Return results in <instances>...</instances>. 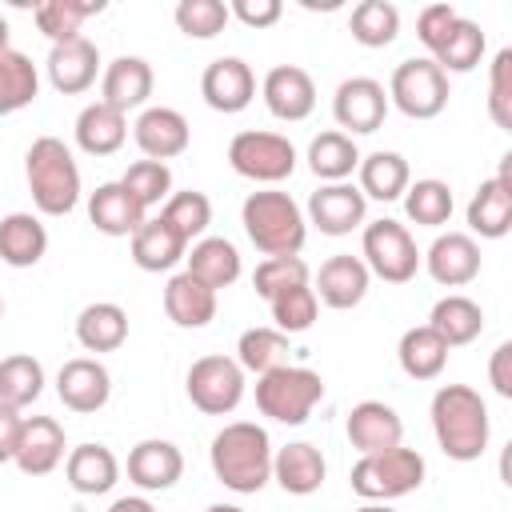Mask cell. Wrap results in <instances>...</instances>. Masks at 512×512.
I'll list each match as a JSON object with an SVG mask.
<instances>
[{
    "label": "cell",
    "instance_id": "f5cc1de1",
    "mask_svg": "<svg viewBox=\"0 0 512 512\" xmlns=\"http://www.w3.org/2000/svg\"><path fill=\"white\" fill-rule=\"evenodd\" d=\"M280 12H284L280 0H232V8H228V16H236L248 28H272L280 20Z\"/></svg>",
    "mask_w": 512,
    "mask_h": 512
},
{
    "label": "cell",
    "instance_id": "bcb514c9",
    "mask_svg": "<svg viewBox=\"0 0 512 512\" xmlns=\"http://www.w3.org/2000/svg\"><path fill=\"white\" fill-rule=\"evenodd\" d=\"M268 308H272L276 332L292 336V332H308V328L316 324V308H320V300H316V292H312L308 284H296V288L276 292V296L268 300Z\"/></svg>",
    "mask_w": 512,
    "mask_h": 512
},
{
    "label": "cell",
    "instance_id": "9f6ffc18",
    "mask_svg": "<svg viewBox=\"0 0 512 512\" xmlns=\"http://www.w3.org/2000/svg\"><path fill=\"white\" fill-rule=\"evenodd\" d=\"M108 512H156V508H152L144 496H120V500H116Z\"/></svg>",
    "mask_w": 512,
    "mask_h": 512
},
{
    "label": "cell",
    "instance_id": "e0dca14e",
    "mask_svg": "<svg viewBox=\"0 0 512 512\" xmlns=\"http://www.w3.org/2000/svg\"><path fill=\"white\" fill-rule=\"evenodd\" d=\"M44 68H48V80H52L56 92H64V96H80V92H88V88L96 84L100 52H96V44H92L88 36H72V40L52 44Z\"/></svg>",
    "mask_w": 512,
    "mask_h": 512
},
{
    "label": "cell",
    "instance_id": "9a60e30c",
    "mask_svg": "<svg viewBox=\"0 0 512 512\" xmlns=\"http://www.w3.org/2000/svg\"><path fill=\"white\" fill-rule=\"evenodd\" d=\"M428 264V276L440 288H464L480 276V244L468 232H444L432 240V248L420 256Z\"/></svg>",
    "mask_w": 512,
    "mask_h": 512
},
{
    "label": "cell",
    "instance_id": "8d00e7d4",
    "mask_svg": "<svg viewBox=\"0 0 512 512\" xmlns=\"http://www.w3.org/2000/svg\"><path fill=\"white\" fill-rule=\"evenodd\" d=\"M356 164H360V148H356V140L348 136V132H320L312 144H308V168L320 176V180H328V184H340V180H348L352 172H356Z\"/></svg>",
    "mask_w": 512,
    "mask_h": 512
},
{
    "label": "cell",
    "instance_id": "f907efd6",
    "mask_svg": "<svg viewBox=\"0 0 512 512\" xmlns=\"http://www.w3.org/2000/svg\"><path fill=\"white\" fill-rule=\"evenodd\" d=\"M488 116L496 128H512V48H500L488 68Z\"/></svg>",
    "mask_w": 512,
    "mask_h": 512
},
{
    "label": "cell",
    "instance_id": "3957f363",
    "mask_svg": "<svg viewBox=\"0 0 512 512\" xmlns=\"http://www.w3.org/2000/svg\"><path fill=\"white\" fill-rule=\"evenodd\" d=\"M24 180H28L32 204L44 216H68L80 204V168L72 160V148L60 136L32 140L24 156Z\"/></svg>",
    "mask_w": 512,
    "mask_h": 512
},
{
    "label": "cell",
    "instance_id": "6da1fadb",
    "mask_svg": "<svg viewBox=\"0 0 512 512\" xmlns=\"http://www.w3.org/2000/svg\"><path fill=\"white\" fill-rule=\"evenodd\" d=\"M208 460H212V472L224 488L240 492V496H252L260 492L268 480H272V440L260 424L252 420H232L224 424L216 436H212V448H208Z\"/></svg>",
    "mask_w": 512,
    "mask_h": 512
},
{
    "label": "cell",
    "instance_id": "7402d4cb",
    "mask_svg": "<svg viewBox=\"0 0 512 512\" xmlns=\"http://www.w3.org/2000/svg\"><path fill=\"white\" fill-rule=\"evenodd\" d=\"M368 280H372V272L364 268V260L340 252V256H328V260L320 264L312 292H316L320 304L344 312V308H356V304L368 296Z\"/></svg>",
    "mask_w": 512,
    "mask_h": 512
},
{
    "label": "cell",
    "instance_id": "816d5d0a",
    "mask_svg": "<svg viewBox=\"0 0 512 512\" xmlns=\"http://www.w3.org/2000/svg\"><path fill=\"white\" fill-rule=\"evenodd\" d=\"M456 8L452 4H428V8H420V16H416V36H420V44L428 48V52H436L440 44H444V36L452 32V24H456Z\"/></svg>",
    "mask_w": 512,
    "mask_h": 512
},
{
    "label": "cell",
    "instance_id": "8992f818",
    "mask_svg": "<svg viewBox=\"0 0 512 512\" xmlns=\"http://www.w3.org/2000/svg\"><path fill=\"white\" fill-rule=\"evenodd\" d=\"M352 492L360 500H396V496H408L424 484V456L416 448H392V452H376V456H360L352 464V476H348Z\"/></svg>",
    "mask_w": 512,
    "mask_h": 512
},
{
    "label": "cell",
    "instance_id": "44dd1931",
    "mask_svg": "<svg viewBox=\"0 0 512 512\" xmlns=\"http://www.w3.org/2000/svg\"><path fill=\"white\" fill-rule=\"evenodd\" d=\"M132 136H136L144 160H160V164H164V160H172V156H180V152L188 148L192 128H188V120H184L176 108L156 104V108H144V112L136 116Z\"/></svg>",
    "mask_w": 512,
    "mask_h": 512
},
{
    "label": "cell",
    "instance_id": "c3c4849f",
    "mask_svg": "<svg viewBox=\"0 0 512 512\" xmlns=\"http://www.w3.org/2000/svg\"><path fill=\"white\" fill-rule=\"evenodd\" d=\"M228 20H232L228 16V4H220V0H180L176 4V28L184 36H192V40L220 36Z\"/></svg>",
    "mask_w": 512,
    "mask_h": 512
},
{
    "label": "cell",
    "instance_id": "ffe728a7",
    "mask_svg": "<svg viewBox=\"0 0 512 512\" xmlns=\"http://www.w3.org/2000/svg\"><path fill=\"white\" fill-rule=\"evenodd\" d=\"M64 428L52 416H24L20 424V440H16V456L12 464L24 476H48L60 460H64Z\"/></svg>",
    "mask_w": 512,
    "mask_h": 512
},
{
    "label": "cell",
    "instance_id": "ab89813d",
    "mask_svg": "<svg viewBox=\"0 0 512 512\" xmlns=\"http://www.w3.org/2000/svg\"><path fill=\"white\" fill-rule=\"evenodd\" d=\"M100 12H104V0H40V4L32 8L36 28H40L52 44L80 36V24H84L88 16H100Z\"/></svg>",
    "mask_w": 512,
    "mask_h": 512
},
{
    "label": "cell",
    "instance_id": "7dc6e473",
    "mask_svg": "<svg viewBox=\"0 0 512 512\" xmlns=\"http://www.w3.org/2000/svg\"><path fill=\"white\" fill-rule=\"evenodd\" d=\"M120 184L140 200L144 212L152 204H164L172 196V172L160 160H136V164H128V172L120 176Z\"/></svg>",
    "mask_w": 512,
    "mask_h": 512
},
{
    "label": "cell",
    "instance_id": "484cf974",
    "mask_svg": "<svg viewBox=\"0 0 512 512\" xmlns=\"http://www.w3.org/2000/svg\"><path fill=\"white\" fill-rule=\"evenodd\" d=\"M324 472H328V464H324L320 448H312V444H304V440L284 444V448L272 456V480H276L288 496H312V492H320Z\"/></svg>",
    "mask_w": 512,
    "mask_h": 512
},
{
    "label": "cell",
    "instance_id": "d6986e66",
    "mask_svg": "<svg viewBox=\"0 0 512 512\" xmlns=\"http://www.w3.org/2000/svg\"><path fill=\"white\" fill-rule=\"evenodd\" d=\"M348 440L360 456H376V452H392L404 440V420L396 416V408H388L384 400H360L348 412Z\"/></svg>",
    "mask_w": 512,
    "mask_h": 512
},
{
    "label": "cell",
    "instance_id": "f6af8a7d",
    "mask_svg": "<svg viewBox=\"0 0 512 512\" xmlns=\"http://www.w3.org/2000/svg\"><path fill=\"white\" fill-rule=\"evenodd\" d=\"M188 244L196 240V236H204L208 232V224H212V200L204 196V192H196V188H188V192H172L168 200H164V212H160Z\"/></svg>",
    "mask_w": 512,
    "mask_h": 512
},
{
    "label": "cell",
    "instance_id": "f546056e",
    "mask_svg": "<svg viewBox=\"0 0 512 512\" xmlns=\"http://www.w3.org/2000/svg\"><path fill=\"white\" fill-rule=\"evenodd\" d=\"M48 252V228L32 212H8L0 220V260L8 268H32Z\"/></svg>",
    "mask_w": 512,
    "mask_h": 512
},
{
    "label": "cell",
    "instance_id": "680465c9",
    "mask_svg": "<svg viewBox=\"0 0 512 512\" xmlns=\"http://www.w3.org/2000/svg\"><path fill=\"white\" fill-rule=\"evenodd\" d=\"M208 512H244V508H236V504H212Z\"/></svg>",
    "mask_w": 512,
    "mask_h": 512
},
{
    "label": "cell",
    "instance_id": "7c38bea8",
    "mask_svg": "<svg viewBox=\"0 0 512 512\" xmlns=\"http://www.w3.org/2000/svg\"><path fill=\"white\" fill-rule=\"evenodd\" d=\"M468 228L484 240H500L512 228V152L500 156V172L484 180L468 200Z\"/></svg>",
    "mask_w": 512,
    "mask_h": 512
},
{
    "label": "cell",
    "instance_id": "8fae6325",
    "mask_svg": "<svg viewBox=\"0 0 512 512\" xmlns=\"http://www.w3.org/2000/svg\"><path fill=\"white\" fill-rule=\"evenodd\" d=\"M332 116H336V124L348 128L352 136L376 132V128L384 124V116H388V92H384V84L372 80V76H352V80H344V84L336 88V96H332Z\"/></svg>",
    "mask_w": 512,
    "mask_h": 512
},
{
    "label": "cell",
    "instance_id": "cb8c5ba5",
    "mask_svg": "<svg viewBox=\"0 0 512 512\" xmlns=\"http://www.w3.org/2000/svg\"><path fill=\"white\" fill-rule=\"evenodd\" d=\"M184 476V456L172 440H140L128 452V480L144 492H168Z\"/></svg>",
    "mask_w": 512,
    "mask_h": 512
},
{
    "label": "cell",
    "instance_id": "681fc988",
    "mask_svg": "<svg viewBox=\"0 0 512 512\" xmlns=\"http://www.w3.org/2000/svg\"><path fill=\"white\" fill-rule=\"evenodd\" d=\"M296 284H308V264H304L300 256H268V260H260L256 272H252V288H256V296H264V300H272L276 292L296 288Z\"/></svg>",
    "mask_w": 512,
    "mask_h": 512
},
{
    "label": "cell",
    "instance_id": "9c48e42d",
    "mask_svg": "<svg viewBox=\"0 0 512 512\" xmlns=\"http://www.w3.org/2000/svg\"><path fill=\"white\" fill-rule=\"evenodd\" d=\"M364 268L384 284H408L420 268V248L412 232L396 220H372L364 228Z\"/></svg>",
    "mask_w": 512,
    "mask_h": 512
},
{
    "label": "cell",
    "instance_id": "2e32d148",
    "mask_svg": "<svg viewBox=\"0 0 512 512\" xmlns=\"http://www.w3.org/2000/svg\"><path fill=\"white\" fill-rule=\"evenodd\" d=\"M56 396L72 412H100L112 396V376L96 356L64 360V368L56 376Z\"/></svg>",
    "mask_w": 512,
    "mask_h": 512
},
{
    "label": "cell",
    "instance_id": "ee69618b",
    "mask_svg": "<svg viewBox=\"0 0 512 512\" xmlns=\"http://www.w3.org/2000/svg\"><path fill=\"white\" fill-rule=\"evenodd\" d=\"M404 212L412 224H424V228H440L448 224L452 216V188L444 180H416L404 188Z\"/></svg>",
    "mask_w": 512,
    "mask_h": 512
},
{
    "label": "cell",
    "instance_id": "1f68e13d",
    "mask_svg": "<svg viewBox=\"0 0 512 512\" xmlns=\"http://www.w3.org/2000/svg\"><path fill=\"white\" fill-rule=\"evenodd\" d=\"M428 328L448 344V348H460V344H472L480 332H484V312L472 296H444L432 304V316H428Z\"/></svg>",
    "mask_w": 512,
    "mask_h": 512
},
{
    "label": "cell",
    "instance_id": "7a4b0ae2",
    "mask_svg": "<svg viewBox=\"0 0 512 512\" xmlns=\"http://www.w3.org/2000/svg\"><path fill=\"white\" fill-rule=\"evenodd\" d=\"M432 432L448 460H480L488 448V404L468 384H444L432 396Z\"/></svg>",
    "mask_w": 512,
    "mask_h": 512
},
{
    "label": "cell",
    "instance_id": "d6a6232c",
    "mask_svg": "<svg viewBox=\"0 0 512 512\" xmlns=\"http://www.w3.org/2000/svg\"><path fill=\"white\" fill-rule=\"evenodd\" d=\"M128 140V116L108 108L104 100L88 104L80 116H76V144L88 152V156H112L120 144Z\"/></svg>",
    "mask_w": 512,
    "mask_h": 512
},
{
    "label": "cell",
    "instance_id": "277c9868",
    "mask_svg": "<svg viewBox=\"0 0 512 512\" xmlns=\"http://www.w3.org/2000/svg\"><path fill=\"white\" fill-rule=\"evenodd\" d=\"M240 220H244L248 240L264 256H300V248L308 240V220H304L300 204L276 188L252 192L240 208Z\"/></svg>",
    "mask_w": 512,
    "mask_h": 512
},
{
    "label": "cell",
    "instance_id": "11a10c76",
    "mask_svg": "<svg viewBox=\"0 0 512 512\" xmlns=\"http://www.w3.org/2000/svg\"><path fill=\"white\" fill-rule=\"evenodd\" d=\"M20 424H24V416H20L16 408H4V404H0V464H8V460L16 456Z\"/></svg>",
    "mask_w": 512,
    "mask_h": 512
},
{
    "label": "cell",
    "instance_id": "5bb4252c",
    "mask_svg": "<svg viewBox=\"0 0 512 512\" xmlns=\"http://www.w3.org/2000/svg\"><path fill=\"white\" fill-rule=\"evenodd\" d=\"M368 200L356 184L340 180V184H324L308 196V220L324 232V236H348L352 228L364 224Z\"/></svg>",
    "mask_w": 512,
    "mask_h": 512
},
{
    "label": "cell",
    "instance_id": "60d3db41",
    "mask_svg": "<svg viewBox=\"0 0 512 512\" xmlns=\"http://www.w3.org/2000/svg\"><path fill=\"white\" fill-rule=\"evenodd\" d=\"M480 56H484V28L468 16H456L452 32L428 60H436V68L448 76V72H472L480 64Z\"/></svg>",
    "mask_w": 512,
    "mask_h": 512
},
{
    "label": "cell",
    "instance_id": "4fadbf2b",
    "mask_svg": "<svg viewBox=\"0 0 512 512\" xmlns=\"http://www.w3.org/2000/svg\"><path fill=\"white\" fill-rule=\"evenodd\" d=\"M200 96H204V104L212 112H224V116L244 112L252 104V96H256V76L240 56H220V60H212L204 68Z\"/></svg>",
    "mask_w": 512,
    "mask_h": 512
},
{
    "label": "cell",
    "instance_id": "f1b7e54d",
    "mask_svg": "<svg viewBox=\"0 0 512 512\" xmlns=\"http://www.w3.org/2000/svg\"><path fill=\"white\" fill-rule=\"evenodd\" d=\"M64 476H68V488L72 492H80V496H104L120 480V460L104 444H80V448L68 452Z\"/></svg>",
    "mask_w": 512,
    "mask_h": 512
},
{
    "label": "cell",
    "instance_id": "e575fe53",
    "mask_svg": "<svg viewBox=\"0 0 512 512\" xmlns=\"http://www.w3.org/2000/svg\"><path fill=\"white\" fill-rule=\"evenodd\" d=\"M360 192H364V200L372 196V200H400L404 196V188L412 184V172H408V160L400 156V152H372V156H360Z\"/></svg>",
    "mask_w": 512,
    "mask_h": 512
},
{
    "label": "cell",
    "instance_id": "ba28073f",
    "mask_svg": "<svg viewBox=\"0 0 512 512\" xmlns=\"http://www.w3.org/2000/svg\"><path fill=\"white\" fill-rule=\"evenodd\" d=\"M388 100L404 116H412V120H432L448 104V76L428 56L400 60L396 72H392V80H388Z\"/></svg>",
    "mask_w": 512,
    "mask_h": 512
},
{
    "label": "cell",
    "instance_id": "836d02e7",
    "mask_svg": "<svg viewBox=\"0 0 512 512\" xmlns=\"http://www.w3.org/2000/svg\"><path fill=\"white\" fill-rule=\"evenodd\" d=\"M76 340L88 352H116L128 340V312L112 300H96L76 316Z\"/></svg>",
    "mask_w": 512,
    "mask_h": 512
},
{
    "label": "cell",
    "instance_id": "91938a15",
    "mask_svg": "<svg viewBox=\"0 0 512 512\" xmlns=\"http://www.w3.org/2000/svg\"><path fill=\"white\" fill-rule=\"evenodd\" d=\"M356 512H392V508H384V504H364V508H356Z\"/></svg>",
    "mask_w": 512,
    "mask_h": 512
},
{
    "label": "cell",
    "instance_id": "52a82bcc",
    "mask_svg": "<svg viewBox=\"0 0 512 512\" xmlns=\"http://www.w3.org/2000/svg\"><path fill=\"white\" fill-rule=\"evenodd\" d=\"M228 164L236 176L256 180V184H280L296 172V148L280 132H236L228 144Z\"/></svg>",
    "mask_w": 512,
    "mask_h": 512
},
{
    "label": "cell",
    "instance_id": "db71d44e",
    "mask_svg": "<svg viewBox=\"0 0 512 512\" xmlns=\"http://www.w3.org/2000/svg\"><path fill=\"white\" fill-rule=\"evenodd\" d=\"M488 380H492L496 396H504V400L512 396V340L496 344V352L488 360Z\"/></svg>",
    "mask_w": 512,
    "mask_h": 512
},
{
    "label": "cell",
    "instance_id": "ac0fdd59",
    "mask_svg": "<svg viewBox=\"0 0 512 512\" xmlns=\"http://www.w3.org/2000/svg\"><path fill=\"white\" fill-rule=\"evenodd\" d=\"M260 92H264L268 112H272L276 120H288V124L308 120L312 108H316V84H312V76H308L304 68H296V64H276V68L264 76Z\"/></svg>",
    "mask_w": 512,
    "mask_h": 512
},
{
    "label": "cell",
    "instance_id": "5b68a950",
    "mask_svg": "<svg viewBox=\"0 0 512 512\" xmlns=\"http://www.w3.org/2000/svg\"><path fill=\"white\" fill-rule=\"evenodd\" d=\"M320 396H324V380L304 364H284L256 376V408L276 424H304L320 404Z\"/></svg>",
    "mask_w": 512,
    "mask_h": 512
},
{
    "label": "cell",
    "instance_id": "b9f144b4",
    "mask_svg": "<svg viewBox=\"0 0 512 512\" xmlns=\"http://www.w3.org/2000/svg\"><path fill=\"white\" fill-rule=\"evenodd\" d=\"M348 28H352V40L356 44H364V48H388L396 40V32H400V12L388 0H360L352 8Z\"/></svg>",
    "mask_w": 512,
    "mask_h": 512
},
{
    "label": "cell",
    "instance_id": "94428289",
    "mask_svg": "<svg viewBox=\"0 0 512 512\" xmlns=\"http://www.w3.org/2000/svg\"><path fill=\"white\" fill-rule=\"evenodd\" d=\"M0 316H4V300H0Z\"/></svg>",
    "mask_w": 512,
    "mask_h": 512
},
{
    "label": "cell",
    "instance_id": "d4e9b609",
    "mask_svg": "<svg viewBox=\"0 0 512 512\" xmlns=\"http://www.w3.org/2000/svg\"><path fill=\"white\" fill-rule=\"evenodd\" d=\"M88 220H92L96 232H104V236H132L148 216H144L140 200H136L120 180H108V184H100V188L88 196Z\"/></svg>",
    "mask_w": 512,
    "mask_h": 512
},
{
    "label": "cell",
    "instance_id": "30bf717a",
    "mask_svg": "<svg viewBox=\"0 0 512 512\" xmlns=\"http://www.w3.org/2000/svg\"><path fill=\"white\" fill-rule=\"evenodd\" d=\"M184 388L204 416H228L244 400V368L232 356H200L192 360Z\"/></svg>",
    "mask_w": 512,
    "mask_h": 512
},
{
    "label": "cell",
    "instance_id": "74e56055",
    "mask_svg": "<svg viewBox=\"0 0 512 512\" xmlns=\"http://www.w3.org/2000/svg\"><path fill=\"white\" fill-rule=\"evenodd\" d=\"M44 392V368L36 356L28 352H16V356H4L0 360V404L4 408H28L36 404Z\"/></svg>",
    "mask_w": 512,
    "mask_h": 512
},
{
    "label": "cell",
    "instance_id": "83f0119b",
    "mask_svg": "<svg viewBox=\"0 0 512 512\" xmlns=\"http://www.w3.org/2000/svg\"><path fill=\"white\" fill-rule=\"evenodd\" d=\"M184 260H188L184 272H188L192 280H200L204 288H212V292H220V288H228V284L240 280V252H236V244L224 240V236H204V240H196L192 252H184Z\"/></svg>",
    "mask_w": 512,
    "mask_h": 512
},
{
    "label": "cell",
    "instance_id": "603a6c76",
    "mask_svg": "<svg viewBox=\"0 0 512 512\" xmlns=\"http://www.w3.org/2000/svg\"><path fill=\"white\" fill-rule=\"evenodd\" d=\"M152 84H156V76H152V64L144 56H116L104 68V76H100V92H104L100 100L108 108H116V112L128 116L132 108H144L148 104Z\"/></svg>",
    "mask_w": 512,
    "mask_h": 512
},
{
    "label": "cell",
    "instance_id": "4316f807",
    "mask_svg": "<svg viewBox=\"0 0 512 512\" xmlns=\"http://www.w3.org/2000/svg\"><path fill=\"white\" fill-rule=\"evenodd\" d=\"M184 252H188V240H184L164 216L144 220V224L132 232V260H136V268H144V272H168V268H176V264L184 260Z\"/></svg>",
    "mask_w": 512,
    "mask_h": 512
},
{
    "label": "cell",
    "instance_id": "4dcf8cb0",
    "mask_svg": "<svg viewBox=\"0 0 512 512\" xmlns=\"http://www.w3.org/2000/svg\"><path fill=\"white\" fill-rule=\"evenodd\" d=\"M164 312L176 328H204L216 316V292L192 280L188 272H180L164 284Z\"/></svg>",
    "mask_w": 512,
    "mask_h": 512
},
{
    "label": "cell",
    "instance_id": "6f0895ef",
    "mask_svg": "<svg viewBox=\"0 0 512 512\" xmlns=\"http://www.w3.org/2000/svg\"><path fill=\"white\" fill-rule=\"evenodd\" d=\"M0 52H8V20L0 16Z\"/></svg>",
    "mask_w": 512,
    "mask_h": 512
},
{
    "label": "cell",
    "instance_id": "f35d334b",
    "mask_svg": "<svg viewBox=\"0 0 512 512\" xmlns=\"http://www.w3.org/2000/svg\"><path fill=\"white\" fill-rule=\"evenodd\" d=\"M36 92H40L36 64L16 48L0 52V116H12L20 108H28L36 100Z\"/></svg>",
    "mask_w": 512,
    "mask_h": 512
},
{
    "label": "cell",
    "instance_id": "7bdbcfd3",
    "mask_svg": "<svg viewBox=\"0 0 512 512\" xmlns=\"http://www.w3.org/2000/svg\"><path fill=\"white\" fill-rule=\"evenodd\" d=\"M236 364L244 372H272V368H284L288 364V336L276 332V328H248L240 332V344H236Z\"/></svg>",
    "mask_w": 512,
    "mask_h": 512
},
{
    "label": "cell",
    "instance_id": "d590c367",
    "mask_svg": "<svg viewBox=\"0 0 512 512\" xmlns=\"http://www.w3.org/2000/svg\"><path fill=\"white\" fill-rule=\"evenodd\" d=\"M396 360L404 368V376L412 380H436L448 364V344L428 328V324H416L400 336V348H396Z\"/></svg>",
    "mask_w": 512,
    "mask_h": 512
}]
</instances>
